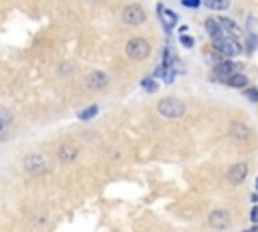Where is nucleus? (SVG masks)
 <instances>
[{
	"label": "nucleus",
	"mask_w": 258,
	"mask_h": 232,
	"mask_svg": "<svg viewBox=\"0 0 258 232\" xmlns=\"http://www.w3.org/2000/svg\"><path fill=\"white\" fill-rule=\"evenodd\" d=\"M212 46L218 54H222L224 59H230V56H238L242 52V44L238 42V38H232V36H218L212 40Z\"/></svg>",
	"instance_id": "nucleus-1"
},
{
	"label": "nucleus",
	"mask_w": 258,
	"mask_h": 232,
	"mask_svg": "<svg viewBox=\"0 0 258 232\" xmlns=\"http://www.w3.org/2000/svg\"><path fill=\"white\" fill-rule=\"evenodd\" d=\"M157 113L167 117V119L181 117L185 113V103L177 97H163V99L157 101Z\"/></svg>",
	"instance_id": "nucleus-2"
},
{
	"label": "nucleus",
	"mask_w": 258,
	"mask_h": 232,
	"mask_svg": "<svg viewBox=\"0 0 258 232\" xmlns=\"http://www.w3.org/2000/svg\"><path fill=\"white\" fill-rule=\"evenodd\" d=\"M125 52H127V56L133 59V61H143V59L149 56L151 44H149L145 38H141V36H133V38H129V40L125 42Z\"/></svg>",
	"instance_id": "nucleus-3"
},
{
	"label": "nucleus",
	"mask_w": 258,
	"mask_h": 232,
	"mask_svg": "<svg viewBox=\"0 0 258 232\" xmlns=\"http://www.w3.org/2000/svg\"><path fill=\"white\" fill-rule=\"evenodd\" d=\"M46 167H48V163H46V159H44L40 153H26V155L22 157V169H24L26 173L36 176V173L46 171Z\"/></svg>",
	"instance_id": "nucleus-4"
},
{
	"label": "nucleus",
	"mask_w": 258,
	"mask_h": 232,
	"mask_svg": "<svg viewBox=\"0 0 258 232\" xmlns=\"http://www.w3.org/2000/svg\"><path fill=\"white\" fill-rule=\"evenodd\" d=\"M121 16H123V22L129 24V26H139V24H143L145 18H147L143 6H139V4H129V6H125Z\"/></svg>",
	"instance_id": "nucleus-5"
},
{
	"label": "nucleus",
	"mask_w": 258,
	"mask_h": 232,
	"mask_svg": "<svg viewBox=\"0 0 258 232\" xmlns=\"http://www.w3.org/2000/svg\"><path fill=\"white\" fill-rule=\"evenodd\" d=\"M234 73H236V63L230 61V59H224L218 67H214V71H212V81H214V83H226Z\"/></svg>",
	"instance_id": "nucleus-6"
},
{
	"label": "nucleus",
	"mask_w": 258,
	"mask_h": 232,
	"mask_svg": "<svg viewBox=\"0 0 258 232\" xmlns=\"http://www.w3.org/2000/svg\"><path fill=\"white\" fill-rule=\"evenodd\" d=\"M109 85V75L103 73V71H91L87 77H85V87L91 89V91H101Z\"/></svg>",
	"instance_id": "nucleus-7"
},
{
	"label": "nucleus",
	"mask_w": 258,
	"mask_h": 232,
	"mask_svg": "<svg viewBox=\"0 0 258 232\" xmlns=\"http://www.w3.org/2000/svg\"><path fill=\"white\" fill-rule=\"evenodd\" d=\"M208 224H210L212 228H216V230H224V228L230 226V214H228L226 210H222V208H216V210L210 212Z\"/></svg>",
	"instance_id": "nucleus-8"
},
{
	"label": "nucleus",
	"mask_w": 258,
	"mask_h": 232,
	"mask_svg": "<svg viewBox=\"0 0 258 232\" xmlns=\"http://www.w3.org/2000/svg\"><path fill=\"white\" fill-rule=\"evenodd\" d=\"M248 176V163L246 161H238L228 169V182L232 186H240Z\"/></svg>",
	"instance_id": "nucleus-9"
},
{
	"label": "nucleus",
	"mask_w": 258,
	"mask_h": 232,
	"mask_svg": "<svg viewBox=\"0 0 258 232\" xmlns=\"http://www.w3.org/2000/svg\"><path fill=\"white\" fill-rule=\"evenodd\" d=\"M157 14H159V20H161V24H163L165 32L169 34V32H171V28L177 24V14H175L173 10H169V8H165L163 4H157Z\"/></svg>",
	"instance_id": "nucleus-10"
},
{
	"label": "nucleus",
	"mask_w": 258,
	"mask_h": 232,
	"mask_svg": "<svg viewBox=\"0 0 258 232\" xmlns=\"http://www.w3.org/2000/svg\"><path fill=\"white\" fill-rule=\"evenodd\" d=\"M56 157L62 163H71V161H75L79 157V147L75 143H62L58 147V151H56Z\"/></svg>",
	"instance_id": "nucleus-11"
},
{
	"label": "nucleus",
	"mask_w": 258,
	"mask_h": 232,
	"mask_svg": "<svg viewBox=\"0 0 258 232\" xmlns=\"http://www.w3.org/2000/svg\"><path fill=\"white\" fill-rule=\"evenodd\" d=\"M14 127V115L8 107H0V137L8 135V131Z\"/></svg>",
	"instance_id": "nucleus-12"
},
{
	"label": "nucleus",
	"mask_w": 258,
	"mask_h": 232,
	"mask_svg": "<svg viewBox=\"0 0 258 232\" xmlns=\"http://www.w3.org/2000/svg\"><path fill=\"white\" fill-rule=\"evenodd\" d=\"M218 22H220V26H222V32L226 34V36H232V38H238L240 34H242V28L234 22V20H230V18H226V16H220L218 18Z\"/></svg>",
	"instance_id": "nucleus-13"
},
{
	"label": "nucleus",
	"mask_w": 258,
	"mask_h": 232,
	"mask_svg": "<svg viewBox=\"0 0 258 232\" xmlns=\"http://www.w3.org/2000/svg\"><path fill=\"white\" fill-rule=\"evenodd\" d=\"M204 26H206V32L212 36V40L224 34V32H222V26H220V22H218V18H208V20L204 22Z\"/></svg>",
	"instance_id": "nucleus-14"
},
{
	"label": "nucleus",
	"mask_w": 258,
	"mask_h": 232,
	"mask_svg": "<svg viewBox=\"0 0 258 232\" xmlns=\"http://www.w3.org/2000/svg\"><path fill=\"white\" fill-rule=\"evenodd\" d=\"M226 85H228V87H234V89H242V87L248 85V77H246L244 73H234V75L226 81Z\"/></svg>",
	"instance_id": "nucleus-15"
},
{
	"label": "nucleus",
	"mask_w": 258,
	"mask_h": 232,
	"mask_svg": "<svg viewBox=\"0 0 258 232\" xmlns=\"http://www.w3.org/2000/svg\"><path fill=\"white\" fill-rule=\"evenodd\" d=\"M141 87L147 91V93H155L157 91V81L153 77H143L141 79Z\"/></svg>",
	"instance_id": "nucleus-16"
},
{
	"label": "nucleus",
	"mask_w": 258,
	"mask_h": 232,
	"mask_svg": "<svg viewBox=\"0 0 258 232\" xmlns=\"http://www.w3.org/2000/svg\"><path fill=\"white\" fill-rule=\"evenodd\" d=\"M208 8H212V10H226L228 6H230V2L228 0H208V2H204Z\"/></svg>",
	"instance_id": "nucleus-17"
},
{
	"label": "nucleus",
	"mask_w": 258,
	"mask_h": 232,
	"mask_svg": "<svg viewBox=\"0 0 258 232\" xmlns=\"http://www.w3.org/2000/svg\"><path fill=\"white\" fill-rule=\"evenodd\" d=\"M244 97L248 101H252V103H258V89L256 87H246L244 89Z\"/></svg>",
	"instance_id": "nucleus-18"
},
{
	"label": "nucleus",
	"mask_w": 258,
	"mask_h": 232,
	"mask_svg": "<svg viewBox=\"0 0 258 232\" xmlns=\"http://www.w3.org/2000/svg\"><path fill=\"white\" fill-rule=\"evenodd\" d=\"M97 111H99V107H97V105H91V107H87L85 111H81L79 117H81V119H91V117L97 115Z\"/></svg>",
	"instance_id": "nucleus-19"
},
{
	"label": "nucleus",
	"mask_w": 258,
	"mask_h": 232,
	"mask_svg": "<svg viewBox=\"0 0 258 232\" xmlns=\"http://www.w3.org/2000/svg\"><path fill=\"white\" fill-rule=\"evenodd\" d=\"M256 46H258V36H256L254 32H250V34H248V38H246V48L252 52Z\"/></svg>",
	"instance_id": "nucleus-20"
},
{
	"label": "nucleus",
	"mask_w": 258,
	"mask_h": 232,
	"mask_svg": "<svg viewBox=\"0 0 258 232\" xmlns=\"http://www.w3.org/2000/svg\"><path fill=\"white\" fill-rule=\"evenodd\" d=\"M179 42H181V46H185V48H194V44H196L194 36H187V34H181V36H179Z\"/></svg>",
	"instance_id": "nucleus-21"
},
{
	"label": "nucleus",
	"mask_w": 258,
	"mask_h": 232,
	"mask_svg": "<svg viewBox=\"0 0 258 232\" xmlns=\"http://www.w3.org/2000/svg\"><path fill=\"white\" fill-rule=\"evenodd\" d=\"M181 4H183L185 8H198V6L202 4V2H198V0H183Z\"/></svg>",
	"instance_id": "nucleus-22"
},
{
	"label": "nucleus",
	"mask_w": 258,
	"mask_h": 232,
	"mask_svg": "<svg viewBox=\"0 0 258 232\" xmlns=\"http://www.w3.org/2000/svg\"><path fill=\"white\" fill-rule=\"evenodd\" d=\"M250 220H252L254 224H258V206H254V208L250 210Z\"/></svg>",
	"instance_id": "nucleus-23"
},
{
	"label": "nucleus",
	"mask_w": 258,
	"mask_h": 232,
	"mask_svg": "<svg viewBox=\"0 0 258 232\" xmlns=\"http://www.w3.org/2000/svg\"><path fill=\"white\" fill-rule=\"evenodd\" d=\"M242 232H258V224H254L252 228H246V230H242Z\"/></svg>",
	"instance_id": "nucleus-24"
},
{
	"label": "nucleus",
	"mask_w": 258,
	"mask_h": 232,
	"mask_svg": "<svg viewBox=\"0 0 258 232\" xmlns=\"http://www.w3.org/2000/svg\"><path fill=\"white\" fill-rule=\"evenodd\" d=\"M252 202H258V192H256V194H252Z\"/></svg>",
	"instance_id": "nucleus-25"
},
{
	"label": "nucleus",
	"mask_w": 258,
	"mask_h": 232,
	"mask_svg": "<svg viewBox=\"0 0 258 232\" xmlns=\"http://www.w3.org/2000/svg\"><path fill=\"white\" fill-rule=\"evenodd\" d=\"M254 186H256V192H258V178H256V182H254Z\"/></svg>",
	"instance_id": "nucleus-26"
}]
</instances>
